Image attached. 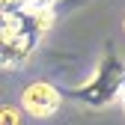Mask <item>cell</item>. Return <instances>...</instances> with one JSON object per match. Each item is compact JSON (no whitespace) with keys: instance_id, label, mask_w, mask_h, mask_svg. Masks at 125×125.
<instances>
[{"instance_id":"obj_2","label":"cell","mask_w":125,"mask_h":125,"mask_svg":"<svg viewBox=\"0 0 125 125\" xmlns=\"http://www.w3.org/2000/svg\"><path fill=\"white\" fill-rule=\"evenodd\" d=\"M62 104V95L60 89L48 81H36V83H27L24 92H21V107L27 116L33 119H51Z\"/></svg>"},{"instance_id":"obj_7","label":"cell","mask_w":125,"mask_h":125,"mask_svg":"<svg viewBox=\"0 0 125 125\" xmlns=\"http://www.w3.org/2000/svg\"><path fill=\"white\" fill-rule=\"evenodd\" d=\"M122 30H125V21H122Z\"/></svg>"},{"instance_id":"obj_3","label":"cell","mask_w":125,"mask_h":125,"mask_svg":"<svg viewBox=\"0 0 125 125\" xmlns=\"http://www.w3.org/2000/svg\"><path fill=\"white\" fill-rule=\"evenodd\" d=\"M24 110V107H21ZM21 110L18 107H3V110H0V122L3 125H18L21 122Z\"/></svg>"},{"instance_id":"obj_4","label":"cell","mask_w":125,"mask_h":125,"mask_svg":"<svg viewBox=\"0 0 125 125\" xmlns=\"http://www.w3.org/2000/svg\"><path fill=\"white\" fill-rule=\"evenodd\" d=\"M21 9H27V0H0V12H3V15L21 12Z\"/></svg>"},{"instance_id":"obj_6","label":"cell","mask_w":125,"mask_h":125,"mask_svg":"<svg viewBox=\"0 0 125 125\" xmlns=\"http://www.w3.org/2000/svg\"><path fill=\"white\" fill-rule=\"evenodd\" d=\"M119 101H122V110H125V95H122V98H119Z\"/></svg>"},{"instance_id":"obj_5","label":"cell","mask_w":125,"mask_h":125,"mask_svg":"<svg viewBox=\"0 0 125 125\" xmlns=\"http://www.w3.org/2000/svg\"><path fill=\"white\" fill-rule=\"evenodd\" d=\"M57 6V0H27V9H33V12H48Z\"/></svg>"},{"instance_id":"obj_1","label":"cell","mask_w":125,"mask_h":125,"mask_svg":"<svg viewBox=\"0 0 125 125\" xmlns=\"http://www.w3.org/2000/svg\"><path fill=\"white\" fill-rule=\"evenodd\" d=\"M51 24H54V9L48 12L21 9V12L3 15V48H0L3 69L21 72L27 60L33 57V51L39 48L42 36L51 30Z\"/></svg>"}]
</instances>
